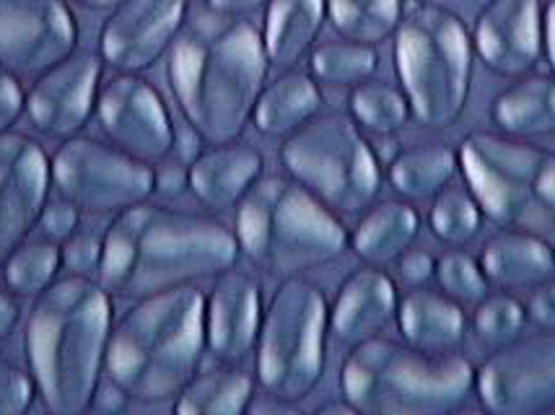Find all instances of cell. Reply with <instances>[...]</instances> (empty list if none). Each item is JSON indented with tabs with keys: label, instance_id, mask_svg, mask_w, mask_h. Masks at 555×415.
Wrapping results in <instances>:
<instances>
[{
	"label": "cell",
	"instance_id": "obj_1",
	"mask_svg": "<svg viewBox=\"0 0 555 415\" xmlns=\"http://www.w3.org/2000/svg\"><path fill=\"white\" fill-rule=\"evenodd\" d=\"M262 35L242 16L195 13L169 48L167 78L184 122L208 146L240 141L266 89Z\"/></svg>",
	"mask_w": 555,
	"mask_h": 415
},
{
	"label": "cell",
	"instance_id": "obj_2",
	"mask_svg": "<svg viewBox=\"0 0 555 415\" xmlns=\"http://www.w3.org/2000/svg\"><path fill=\"white\" fill-rule=\"evenodd\" d=\"M231 229L201 213L138 203L120 210L102 236L99 281L122 299L216 278L240 260Z\"/></svg>",
	"mask_w": 555,
	"mask_h": 415
},
{
	"label": "cell",
	"instance_id": "obj_3",
	"mask_svg": "<svg viewBox=\"0 0 555 415\" xmlns=\"http://www.w3.org/2000/svg\"><path fill=\"white\" fill-rule=\"evenodd\" d=\"M112 325V294L91 275H65L37 294L26 317L24 351L50 413L78 415L94 405Z\"/></svg>",
	"mask_w": 555,
	"mask_h": 415
},
{
	"label": "cell",
	"instance_id": "obj_4",
	"mask_svg": "<svg viewBox=\"0 0 555 415\" xmlns=\"http://www.w3.org/2000/svg\"><path fill=\"white\" fill-rule=\"evenodd\" d=\"M206 353V294L188 286L143 299L112 325L104 374L128 400L158 405L175 400Z\"/></svg>",
	"mask_w": 555,
	"mask_h": 415
},
{
	"label": "cell",
	"instance_id": "obj_5",
	"mask_svg": "<svg viewBox=\"0 0 555 415\" xmlns=\"http://www.w3.org/2000/svg\"><path fill=\"white\" fill-rule=\"evenodd\" d=\"M473 390L475 366L465 355L418 351L379 335L350 346L340 366L343 400L363 415H447Z\"/></svg>",
	"mask_w": 555,
	"mask_h": 415
},
{
	"label": "cell",
	"instance_id": "obj_6",
	"mask_svg": "<svg viewBox=\"0 0 555 415\" xmlns=\"http://www.w3.org/2000/svg\"><path fill=\"white\" fill-rule=\"evenodd\" d=\"M240 252L273 278L322 268L350 247V234L325 203L291 177H260L234 216Z\"/></svg>",
	"mask_w": 555,
	"mask_h": 415
},
{
	"label": "cell",
	"instance_id": "obj_7",
	"mask_svg": "<svg viewBox=\"0 0 555 415\" xmlns=\"http://www.w3.org/2000/svg\"><path fill=\"white\" fill-rule=\"evenodd\" d=\"M475 44L457 13L421 3L395 29V68L421 128L444 130L460 120L473 86Z\"/></svg>",
	"mask_w": 555,
	"mask_h": 415
},
{
	"label": "cell",
	"instance_id": "obj_8",
	"mask_svg": "<svg viewBox=\"0 0 555 415\" xmlns=\"http://www.w3.org/2000/svg\"><path fill=\"white\" fill-rule=\"evenodd\" d=\"M460 171L475 203L501 229L547 232L555 226V154L517 138L470 133Z\"/></svg>",
	"mask_w": 555,
	"mask_h": 415
},
{
	"label": "cell",
	"instance_id": "obj_9",
	"mask_svg": "<svg viewBox=\"0 0 555 415\" xmlns=\"http://www.w3.org/2000/svg\"><path fill=\"white\" fill-rule=\"evenodd\" d=\"M330 304L314 281L283 278L262 314L255 346L257 385L278 403H301L320 387L327 366Z\"/></svg>",
	"mask_w": 555,
	"mask_h": 415
},
{
	"label": "cell",
	"instance_id": "obj_10",
	"mask_svg": "<svg viewBox=\"0 0 555 415\" xmlns=\"http://www.w3.org/2000/svg\"><path fill=\"white\" fill-rule=\"evenodd\" d=\"M281 164L291 180L333 213L361 216L379 197L382 161L350 115H317L283 138Z\"/></svg>",
	"mask_w": 555,
	"mask_h": 415
},
{
	"label": "cell",
	"instance_id": "obj_11",
	"mask_svg": "<svg viewBox=\"0 0 555 415\" xmlns=\"http://www.w3.org/2000/svg\"><path fill=\"white\" fill-rule=\"evenodd\" d=\"M52 184L89 213H120L154 195V164L89 135H73L50 159Z\"/></svg>",
	"mask_w": 555,
	"mask_h": 415
},
{
	"label": "cell",
	"instance_id": "obj_12",
	"mask_svg": "<svg viewBox=\"0 0 555 415\" xmlns=\"http://www.w3.org/2000/svg\"><path fill=\"white\" fill-rule=\"evenodd\" d=\"M475 392L493 415L555 411V338L495 348V353L475 368Z\"/></svg>",
	"mask_w": 555,
	"mask_h": 415
},
{
	"label": "cell",
	"instance_id": "obj_13",
	"mask_svg": "<svg viewBox=\"0 0 555 415\" xmlns=\"http://www.w3.org/2000/svg\"><path fill=\"white\" fill-rule=\"evenodd\" d=\"M96 120L112 146L145 164L175 151L177 128L164 99L141 74H117L99 91Z\"/></svg>",
	"mask_w": 555,
	"mask_h": 415
},
{
	"label": "cell",
	"instance_id": "obj_14",
	"mask_svg": "<svg viewBox=\"0 0 555 415\" xmlns=\"http://www.w3.org/2000/svg\"><path fill=\"white\" fill-rule=\"evenodd\" d=\"M78 48V24L65 0H0V68L39 76Z\"/></svg>",
	"mask_w": 555,
	"mask_h": 415
},
{
	"label": "cell",
	"instance_id": "obj_15",
	"mask_svg": "<svg viewBox=\"0 0 555 415\" xmlns=\"http://www.w3.org/2000/svg\"><path fill=\"white\" fill-rule=\"evenodd\" d=\"M102 68V55L76 50L39 74L24 104L26 117L37 133L55 141L81 135V130L96 115Z\"/></svg>",
	"mask_w": 555,
	"mask_h": 415
},
{
	"label": "cell",
	"instance_id": "obj_16",
	"mask_svg": "<svg viewBox=\"0 0 555 415\" xmlns=\"http://www.w3.org/2000/svg\"><path fill=\"white\" fill-rule=\"evenodd\" d=\"M190 0H122L99 31V55L117 74H143L171 48Z\"/></svg>",
	"mask_w": 555,
	"mask_h": 415
},
{
	"label": "cell",
	"instance_id": "obj_17",
	"mask_svg": "<svg viewBox=\"0 0 555 415\" xmlns=\"http://www.w3.org/2000/svg\"><path fill=\"white\" fill-rule=\"evenodd\" d=\"M52 169L29 135L0 133V265L22 247L48 206Z\"/></svg>",
	"mask_w": 555,
	"mask_h": 415
},
{
	"label": "cell",
	"instance_id": "obj_18",
	"mask_svg": "<svg viewBox=\"0 0 555 415\" xmlns=\"http://www.w3.org/2000/svg\"><path fill=\"white\" fill-rule=\"evenodd\" d=\"M475 55L506 78L527 76L543 55L540 0H491L475 22Z\"/></svg>",
	"mask_w": 555,
	"mask_h": 415
},
{
	"label": "cell",
	"instance_id": "obj_19",
	"mask_svg": "<svg viewBox=\"0 0 555 415\" xmlns=\"http://www.w3.org/2000/svg\"><path fill=\"white\" fill-rule=\"evenodd\" d=\"M262 314V288L255 275L223 270L206 296V348L221 364H240L255 351Z\"/></svg>",
	"mask_w": 555,
	"mask_h": 415
},
{
	"label": "cell",
	"instance_id": "obj_20",
	"mask_svg": "<svg viewBox=\"0 0 555 415\" xmlns=\"http://www.w3.org/2000/svg\"><path fill=\"white\" fill-rule=\"evenodd\" d=\"M398 286L385 270L374 265L353 270L330 309V333L343 346H359L385 330L398 314Z\"/></svg>",
	"mask_w": 555,
	"mask_h": 415
},
{
	"label": "cell",
	"instance_id": "obj_21",
	"mask_svg": "<svg viewBox=\"0 0 555 415\" xmlns=\"http://www.w3.org/2000/svg\"><path fill=\"white\" fill-rule=\"evenodd\" d=\"M262 169L266 159L247 143L231 141L208 146L190 164V193L208 210L236 208L260 180Z\"/></svg>",
	"mask_w": 555,
	"mask_h": 415
},
{
	"label": "cell",
	"instance_id": "obj_22",
	"mask_svg": "<svg viewBox=\"0 0 555 415\" xmlns=\"http://www.w3.org/2000/svg\"><path fill=\"white\" fill-rule=\"evenodd\" d=\"M395 320L408 346L418 351L454 353L465 342V309L444 291H428L423 286L411 288L400 299Z\"/></svg>",
	"mask_w": 555,
	"mask_h": 415
},
{
	"label": "cell",
	"instance_id": "obj_23",
	"mask_svg": "<svg viewBox=\"0 0 555 415\" xmlns=\"http://www.w3.org/2000/svg\"><path fill=\"white\" fill-rule=\"evenodd\" d=\"M480 268L493 286L532 288L555 273V249L543 236L519 229H504L491 236L480 252Z\"/></svg>",
	"mask_w": 555,
	"mask_h": 415
},
{
	"label": "cell",
	"instance_id": "obj_24",
	"mask_svg": "<svg viewBox=\"0 0 555 415\" xmlns=\"http://www.w3.org/2000/svg\"><path fill=\"white\" fill-rule=\"evenodd\" d=\"M327 16V0H268L266 44L268 61L278 70L296 68L314 50Z\"/></svg>",
	"mask_w": 555,
	"mask_h": 415
},
{
	"label": "cell",
	"instance_id": "obj_25",
	"mask_svg": "<svg viewBox=\"0 0 555 415\" xmlns=\"http://www.w3.org/2000/svg\"><path fill=\"white\" fill-rule=\"evenodd\" d=\"M421 234V213L408 200H385L372 203L361 213L350 234V247L366 265L385 268L389 262H398L405 249Z\"/></svg>",
	"mask_w": 555,
	"mask_h": 415
},
{
	"label": "cell",
	"instance_id": "obj_26",
	"mask_svg": "<svg viewBox=\"0 0 555 415\" xmlns=\"http://www.w3.org/2000/svg\"><path fill=\"white\" fill-rule=\"evenodd\" d=\"M322 109L320 83L309 74L283 70L273 83L262 89L257 99L253 122L257 133L266 138H286L307 125Z\"/></svg>",
	"mask_w": 555,
	"mask_h": 415
},
{
	"label": "cell",
	"instance_id": "obj_27",
	"mask_svg": "<svg viewBox=\"0 0 555 415\" xmlns=\"http://www.w3.org/2000/svg\"><path fill=\"white\" fill-rule=\"evenodd\" d=\"M491 120L508 138L555 133V78L527 76L512 83L493 99Z\"/></svg>",
	"mask_w": 555,
	"mask_h": 415
},
{
	"label": "cell",
	"instance_id": "obj_28",
	"mask_svg": "<svg viewBox=\"0 0 555 415\" xmlns=\"http://www.w3.org/2000/svg\"><path fill=\"white\" fill-rule=\"evenodd\" d=\"M255 398V381L247 372L227 364L197 372L175 398L177 415H242Z\"/></svg>",
	"mask_w": 555,
	"mask_h": 415
},
{
	"label": "cell",
	"instance_id": "obj_29",
	"mask_svg": "<svg viewBox=\"0 0 555 415\" xmlns=\"http://www.w3.org/2000/svg\"><path fill=\"white\" fill-rule=\"evenodd\" d=\"M389 167V184L405 200H428L454 180L460 156L447 143H421L395 156Z\"/></svg>",
	"mask_w": 555,
	"mask_h": 415
},
{
	"label": "cell",
	"instance_id": "obj_30",
	"mask_svg": "<svg viewBox=\"0 0 555 415\" xmlns=\"http://www.w3.org/2000/svg\"><path fill=\"white\" fill-rule=\"evenodd\" d=\"M327 16L343 39L379 44L398 29L402 0H327Z\"/></svg>",
	"mask_w": 555,
	"mask_h": 415
},
{
	"label": "cell",
	"instance_id": "obj_31",
	"mask_svg": "<svg viewBox=\"0 0 555 415\" xmlns=\"http://www.w3.org/2000/svg\"><path fill=\"white\" fill-rule=\"evenodd\" d=\"M348 107L359 128L376 138L395 135L411 120V104L405 94L395 86L372 81V78L350 89Z\"/></svg>",
	"mask_w": 555,
	"mask_h": 415
},
{
	"label": "cell",
	"instance_id": "obj_32",
	"mask_svg": "<svg viewBox=\"0 0 555 415\" xmlns=\"http://www.w3.org/2000/svg\"><path fill=\"white\" fill-rule=\"evenodd\" d=\"M379 68V55L374 44L361 42H325L309 52V70L317 83L338 86V89H353L369 81Z\"/></svg>",
	"mask_w": 555,
	"mask_h": 415
},
{
	"label": "cell",
	"instance_id": "obj_33",
	"mask_svg": "<svg viewBox=\"0 0 555 415\" xmlns=\"http://www.w3.org/2000/svg\"><path fill=\"white\" fill-rule=\"evenodd\" d=\"M483 226V210L470 190L444 187L434 195L431 210H428V229L441 245L467 247Z\"/></svg>",
	"mask_w": 555,
	"mask_h": 415
},
{
	"label": "cell",
	"instance_id": "obj_34",
	"mask_svg": "<svg viewBox=\"0 0 555 415\" xmlns=\"http://www.w3.org/2000/svg\"><path fill=\"white\" fill-rule=\"evenodd\" d=\"M61 265L63 255L57 242H24L3 262L5 286L18 296H37L57 281Z\"/></svg>",
	"mask_w": 555,
	"mask_h": 415
},
{
	"label": "cell",
	"instance_id": "obj_35",
	"mask_svg": "<svg viewBox=\"0 0 555 415\" xmlns=\"http://www.w3.org/2000/svg\"><path fill=\"white\" fill-rule=\"evenodd\" d=\"M527 325L525 304L512 294H488L475 304L473 333L483 346L501 348L519 338Z\"/></svg>",
	"mask_w": 555,
	"mask_h": 415
},
{
	"label": "cell",
	"instance_id": "obj_36",
	"mask_svg": "<svg viewBox=\"0 0 555 415\" xmlns=\"http://www.w3.org/2000/svg\"><path fill=\"white\" fill-rule=\"evenodd\" d=\"M434 278L441 291L460 304H478L491 294V281L486 278L480 262L462 247H449V252L436 260Z\"/></svg>",
	"mask_w": 555,
	"mask_h": 415
},
{
	"label": "cell",
	"instance_id": "obj_37",
	"mask_svg": "<svg viewBox=\"0 0 555 415\" xmlns=\"http://www.w3.org/2000/svg\"><path fill=\"white\" fill-rule=\"evenodd\" d=\"M37 398L31 374H26L5 355H0V415H22Z\"/></svg>",
	"mask_w": 555,
	"mask_h": 415
},
{
	"label": "cell",
	"instance_id": "obj_38",
	"mask_svg": "<svg viewBox=\"0 0 555 415\" xmlns=\"http://www.w3.org/2000/svg\"><path fill=\"white\" fill-rule=\"evenodd\" d=\"M61 255L63 268L68 270L70 275L99 273V265H102V236L78 229L76 234L63 242Z\"/></svg>",
	"mask_w": 555,
	"mask_h": 415
},
{
	"label": "cell",
	"instance_id": "obj_39",
	"mask_svg": "<svg viewBox=\"0 0 555 415\" xmlns=\"http://www.w3.org/2000/svg\"><path fill=\"white\" fill-rule=\"evenodd\" d=\"M39 226H42V234L48 236L50 242H57V245H63L68 236H73L78 232V226H81V208L73 206L70 200H55V203H48L42 210V216H39Z\"/></svg>",
	"mask_w": 555,
	"mask_h": 415
},
{
	"label": "cell",
	"instance_id": "obj_40",
	"mask_svg": "<svg viewBox=\"0 0 555 415\" xmlns=\"http://www.w3.org/2000/svg\"><path fill=\"white\" fill-rule=\"evenodd\" d=\"M398 275L408 288H421L436 275V257L426 249H405L398 257Z\"/></svg>",
	"mask_w": 555,
	"mask_h": 415
},
{
	"label": "cell",
	"instance_id": "obj_41",
	"mask_svg": "<svg viewBox=\"0 0 555 415\" xmlns=\"http://www.w3.org/2000/svg\"><path fill=\"white\" fill-rule=\"evenodd\" d=\"M26 94L18 83V76L0 68V133L11 130V125L22 117Z\"/></svg>",
	"mask_w": 555,
	"mask_h": 415
},
{
	"label": "cell",
	"instance_id": "obj_42",
	"mask_svg": "<svg viewBox=\"0 0 555 415\" xmlns=\"http://www.w3.org/2000/svg\"><path fill=\"white\" fill-rule=\"evenodd\" d=\"M184 190H190V164L180 159H164L154 167V193L164 197H180Z\"/></svg>",
	"mask_w": 555,
	"mask_h": 415
},
{
	"label": "cell",
	"instance_id": "obj_43",
	"mask_svg": "<svg viewBox=\"0 0 555 415\" xmlns=\"http://www.w3.org/2000/svg\"><path fill=\"white\" fill-rule=\"evenodd\" d=\"M525 312L527 320L534 322V325L555 333V281H543L534 286Z\"/></svg>",
	"mask_w": 555,
	"mask_h": 415
},
{
	"label": "cell",
	"instance_id": "obj_44",
	"mask_svg": "<svg viewBox=\"0 0 555 415\" xmlns=\"http://www.w3.org/2000/svg\"><path fill=\"white\" fill-rule=\"evenodd\" d=\"M266 3L268 0H206L208 11L221 13V16H247Z\"/></svg>",
	"mask_w": 555,
	"mask_h": 415
},
{
	"label": "cell",
	"instance_id": "obj_45",
	"mask_svg": "<svg viewBox=\"0 0 555 415\" xmlns=\"http://www.w3.org/2000/svg\"><path fill=\"white\" fill-rule=\"evenodd\" d=\"M18 322V304L9 291L0 288V340L9 338Z\"/></svg>",
	"mask_w": 555,
	"mask_h": 415
},
{
	"label": "cell",
	"instance_id": "obj_46",
	"mask_svg": "<svg viewBox=\"0 0 555 415\" xmlns=\"http://www.w3.org/2000/svg\"><path fill=\"white\" fill-rule=\"evenodd\" d=\"M125 403H128V394H125L117 385L107 381L104 387H99L94 405L91 407H99V411H117V407H122Z\"/></svg>",
	"mask_w": 555,
	"mask_h": 415
},
{
	"label": "cell",
	"instance_id": "obj_47",
	"mask_svg": "<svg viewBox=\"0 0 555 415\" xmlns=\"http://www.w3.org/2000/svg\"><path fill=\"white\" fill-rule=\"evenodd\" d=\"M543 48L555 74V0H547V9L543 11Z\"/></svg>",
	"mask_w": 555,
	"mask_h": 415
},
{
	"label": "cell",
	"instance_id": "obj_48",
	"mask_svg": "<svg viewBox=\"0 0 555 415\" xmlns=\"http://www.w3.org/2000/svg\"><path fill=\"white\" fill-rule=\"evenodd\" d=\"M78 3L91 11H107V9H115L117 3H122V0H78Z\"/></svg>",
	"mask_w": 555,
	"mask_h": 415
}]
</instances>
